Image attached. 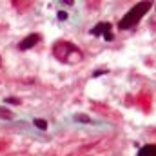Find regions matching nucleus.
I'll use <instances>...</instances> for the list:
<instances>
[{"instance_id": "f257e3e1", "label": "nucleus", "mask_w": 156, "mask_h": 156, "mask_svg": "<svg viewBox=\"0 0 156 156\" xmlns=\"http://www.w3.org/2000/svg\"><path fill=\"white\" fill-rule=\"evenodd\" d=\"M151 9V2L149 0H143V2H138L135 7H132L122 20H120V24H118V27L120 29H129V27H132V26H136L138 22H140V18L147 13Z\"/></svg>"}, {"instance_id": "f03ea898", "label": "nucleus", "mask_w": 156, "mask_h": 156, "mask_svg": "<svg viewBox=\"0 0 156 156\" xmlns=\"http://www.w3.org/2000/svg\"><path fill=\"white\" fill-rule=\"evenodd\" d=\"M38 40H40V36H38L36 33H33V35L26 36L24 40H22V42L18 44V49H20V51H27V49H31L33 46H36Z\"/></svg>"}, {"instance_id": "7ed1b4c3", "label": "nucleus", "mask_w": 156, "mask_h": 156, "mask_svg": "<svg viewBox=\"0 0 156 156\" xmlns=\"http://www.w3.org/2000/svg\"><path fill=\"white\" fill-rule=\"evenodd\" d=\"M109 29H111V24H109V22H102V24H98V26H95V27L91 29V35L100 36V35H105Z\"/></svg>"}, {"instance_id": "20e7f679", "label": "nucleus", "mask_w": 156, "mask_h": 156, "mask_svg": "<svg viewBox=\"0 0 156 156\" xmlns=\"http://www.w3.org/2000/svg\"><path fill=\"white\" fill-rule=\"evenodd\" d=\"M138 156H156V143L143 145V147L138 151Z\"/></svg>"}, {"instance_id": "39448f33", "label": "nucleus", "mask_w": 156, "mask_h": 156, "mask_svg": "<svg viewBox=\"0 0 156 156\" xmlns=\"http://www.w3.org/2000/svg\"><path fill=\"white\" fill-rule=\"evenodd\" d=\"M35 125H36L38 129H42V131H46V129H47V122H46V120H42V118H36V120H35Z\"/></svg>"}, {"instance_id": "423d86ee", "label": "nucleus", "mask_w": 156, "mask_h": 156, "mask_svg": "<svg viewBox=\"0 0 156 156\" xmlns=\"http://www.w3.org/2000/svg\"><path fill=\"white\" fill-rule=\"evenodd\" d=\"M75 118H76L78 122H89V118H87V116H82V115H76Z\"/></svg>"}, {"instance_id": "0eeeda50", "label": "nucleus", "mask_w": 156, "mask_h": 156, "mask_svg": "<svg viewBox=\"0 0 156 156\" xmlns=\"http://www.w3.org/2000/svg\"><path fill=\"white\" fill-rule=\"evenodd\" d=\"M58 18H60V20H67V13H65V11H60V13H58Z\"/></svg>"}, {"instance_id": "6e6552de", "label": "nucleus", "mask_w": 156, "mask_h": 156, "mask_svg": "<svg viewBox=\"0 0 156 156\" xmlns=\"http://www.w3.org/2000/svg\"><path fill=\"white\" fill-rule=\"evenodd\" d=\"M6 102H7V104H20L18 98H6Z\"/></svg>"}, {"instance_id": "1a4fd4ad", "label": "nucleus", "mask_w": 156, "mask_h": 156, "mask_svg": "<svg viewBox=\"0 0 156 156\" xmlns=\"http://www.w3.org/2000/svg\"><path fill=\"white\" fill-rule=\"evenodd\" d=\"M105 40H113V33H111V31L105 33Z\"/></svg>"}, {"instance_id": "9d476101", "label": "nucleus", "mask_w": 156, "mask_h": 156, "mask_svg": "<svg viewBox=\"0 0 156 156\" xmlns=\"http://www.w3.org/2000/svg\"><path fill=\"white\" fill-rule=\"evenodd\" d=\"M62 2H65L67 6H73V2H75V0H62Z\"/></svg>"}]
</instances>
